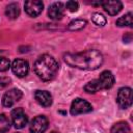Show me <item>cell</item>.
I'll list each match as a JSON object with an SVG mask.
<instances>
[{
    "label": "cell",
    "mask_w": 133,
    "mask_h": 133,
    "mask_svg": "<svg viewBox=\"0 0 133 133\" xmlns=\"http://www.w3.org/2000/svg\"><path fill=\"white\" fill-rule=\"evenodd\" d=\"M64 61L73 68L94 71L103 63V55L98 50H86L80 53H66L63 55Z\"/></svg>",
    "instance_id": "obj_1"
},
{
    "label": "cell",
    "mask_w": 133,
    "mask_h": 133,
    "mask_svg": "<svg viewBox=\"0 0 133 133\" xmlns=\"http://www.w3.org/2000/svg\"><path fill=\"white\" fill-rule=\"evenodd\" d=\"M58 62L54 57L48 54L39 56L34 62L33 70L35 74L43 81H50L54 79L58 72Z\"/></svg>",
    "instance_id": "obj_2"
},
{
    "label": "cell",
    "mask_w": 133,
    "mask_h": 133,
    "mask_svg": "<svg viewBox=\"0 0 133 133\" xmlns=\"http://www.w3.org/2000/svg\"><path fill=\"white\" fill-rule=\"evenodd\" d=\"M132 89L130 87H122L118 89L117 97H116V102L118 106L123 109H127L132 105Z\"/></svg>",
    "instance_id": "obj_3"
},
{
    "label": "cell",
    "mask_w": 133,
    "mask_h": 133,
    "mask_svg": "<svg viewBox=\"0 0 133 133\" xmlns=\"http://www.w3.org/2000/svg\"><path fill=\"white\" fill-rule=\"evenodd\" d=\"M91 110H92V107L87 101H85L83 99H80V98H77L72 102L70 111H71L72 115H78V114H81V113L90 112Z\"/></svg>",
    "instance_id": "obj_4"
},
{
    "label": "cell",
    "mask_w": 133,
    "mask_h": 133,
    "mask_svg": "<svg viewBox=\"0 0 133 133\" xmlns=\"http://www.w3.org/2000/svg\"><path fill=\"white\" fill-rule=\"evenodd\" d=\"M11 121H12V125L15 126V128L17 129H22L24 128L27 123H28V117L26 115V113L24 112V110L22 108H16L11 111Z\"/></svg>",
    "instance_id": "obj_5"
},
{
    "label": "cell",
    "mask_w": 133,
    "mask_h": 133,
    "mask_svg": "<svg viewBox=\"0 0 133 133\" xmlns=\"http://www.w3.org/2000/svg\"><path fill=\"white\" fill-rule=\"evenodd\" d=\"M23 94L18 88H11L6 91L2 97V104L4 107H11L16 102L20 101Z\"/></svg>",
    "instance_id": "obj_6"
},
{
    "label": "cell",
    "mask_w": 133,
    "mask_h": 133,
    "mask_svg": "<svg viewBox=\"0 0 133 133\" xmlns=\"http://www.w3.org/2000/svg\"><path fill=\"white\" fill-rule=\"evenodd\" d=\"M24 7H25V11L28 16L35 18L38 15H41V12L43 11L44 3L39 0H28L25 2Z\"/></svg>",
    "instance_id": "obj_7"
},
{
    "label": "cell",
    "mask_w": 133,
    "mask_h": 133,
    "mask_svg": "<svg viewBox=\"0 0 133 133\" xmlns=\"http://www.w3.org/2000/svg\"><path fill=\"white\" fill-rule=\"evenodd\" d=\"M11 70L14 72V74L20 78L25 77L28 74L29 71V64L27 60L21 59V58H17L12 61L11 63Z\"/></svg>",
    "instance_id": "obj_8"
},
{
    "label": "cell",
    "mask_w": 133,
    "mask_h": 133,
    "mask_svg": "<svg viewBox=\"0 0 133 133\" xmlns=\"http://www.w3.org/2000/svg\"><path fill=\"white\" fill-rule=\"evenodd\" d=\"M48 119L45 115L35 116L30 124V132L31 133H44L48 128Z\"/></svg>",
    "instance_id": "obj_9"
},
{
    "label": "cell",
    "mask_w": 133,
    "mask_h": 133,
    "mask_svg": "<svg viewBox=\"0 0 133 133\" xmlns=\"http://www.w3.org/2000/svg\"><path fill=\"white\" fill-rule=\"evenodd\" d=\"M99 85L100 90L101 89H108L111 88L113 83H114V77L112 75L111 72L109 71H104L100 74V77L98 79H96Z\"/></svg>",
    "instance_id": "obj_10"
},
{
    "label": "cell",
    "mask_w": 133,
    "mask_h": 133,
    "mask_svg": "<svg viewBox=\"0 0 133 133\" xmlns=\"http://www.w3.org/2000/svg\"><path fill=\"white\" fill-rule=\"evenodd\" d=\"M102 6H103L104 10L110 16L117 15L123 8V4L118 0H106V1H103L102 2Z\"/></svg>",
    "instance_id": "obj_11"
},
{
    "label": "cell",
    "mask_w": 133,
    "mask_h": 133,
    "mask_svg": "<svg viewBox=\"0 0 133 133\" xmlns=\"http://www.w3.org/2000/svg\"><path fill=\"white\" fill-rule=\"evenodd\" d=\"M64 15V5L61 2H54L48 8V16L52 20H60Z\"/></svg>",
    "instance_id": "obj_12"
},
{
    "label": "cell",
    "mask_w": 133,
    "mask_h": 133,
    "mask_svg": "<svg viewBox=\"0 0 133 133\" xmlns=\"http://www.w3.org/2000/svg\"><path fill=\"white\" fill-rule=\"evenodd\" d=\"M34 98L36 102L44 107H49L52 105V96L47 90H36L34 94Z\"/></svg>",
    "instance_id": "obj_13"
},
{
    "label": "cell",
    "mask_w": 133,
    "mask_h": 133,
    "mask_svg": "<svg viewBox=\"0 0 133 133\" xmlns=\"http://www.w3.org/2000/svg\"><path fill=\"white\" fill-rule=\"evenodd\" d=\"M5 15L10 20H16L20 16V7L18 3H10L5 9Z\"/></svg>",
    "instance_id": "obj_14"
},
{
    "label": "cell",
    "mask_w": 133,
    "mask_h": 133,
    "mask_svg": "<svg viewBox=\"0 0 133 133\" xmlns=\"http://www.w3.org/2000/svg\"><path fill=\"white\" fill-rule=\"evenodd\" d=\"M116 26L118 27H124V26H129L132 27L133 26V19H132V12H128L124 16H122L121 18H118L115 22Z\"/></svg>",
    "instance_id": "obj_15"
},
{
    "label": "cell",
    "mask_w": 133,
    "mask_h": 133,
    "mask_svg": "<svg viewBox=\"0 0 133 133\" xmlns=\"http://www.w3.org/2000/svg\"><path fill=\"white\" fill-rule=\"evenodd\" d=\"M111 133H130V128L127 123L118 122L112 126Z\"/></svg>",
    "instance_id": "obj_16"
},
{
    "label": "cell",
    "mask_w": 133,
    "mask_h": 133,
    "mask_svg": "<svg viewBox=\"0 0 133 133\" xmlns=\"http://www.w3.org/2000/svg\"><path fill=\"white\" fill-rule=\"evenodd\" d=\"M86 26V21L83 19H76L73 20L72 22H70L68 28L71 31H77V30H81Z\"/></svg>",
    "instance_id": "obj_17"
},
{
    "label": "cell",
    "mask_w": 133,
    "mask_h": 133,
    "mask_svg": "<svg viewBox=\"0 0 133 133\" xmlns=\"http://www.w3.org/2000/svg\"><path fill=\"white\" fill-rule=\"evenodd\" d=\"M10 122L5 114H0V133H6L9 130Z\"/></svg>",
    "instance_id": "obj_18"
},
{
    "label": "cell",
    "mask_w": 133,
    "mask_h": 133,
    "mask_svg": "<svg viewBox=\"0 0 133 133\" xmlns=\"http://www.w3.org/2000/svg\"><path fill=\"white\" fill-rule=\"evenodd\" d=\"M91 20H92V22L96 24V25H98V26H105L106 25V18L102 15V14H100V12H95V14H92V16H91Z\"/></svg>",
    "instance_id": "obj_19"
},
{
    "label": "cell",
    "mask_w": 133,
    "mask_h": 133,
    "mask_svg": "<svg viewBox=\"0 0 133 133\" xmlns=\"http://www.w3.org/2000/svg\"><path fill=\"white\" fill-rule=\"evenodd\" d=\"M84 90H85L86 92H88V94H95V92L99 91L100 88H99V85H98L97 80L95 79V80L89 81V82L84 86Z\"/></svg>",
    "instance_id": "obj_20"
},
{
    "label": "cell",
    "mask_w": 133,
    "mask_h": 133,
    "mask_svg": "<svg viewBox=\"0 0 133 133\" xmlns=\"http://www.w3.org/2000/svg\"><path fill=\"white\" fill-rule=\"evenodd\" d=\"M10 66L9 60L5 57L0 56V72H6Z\"/></svg>",
    "instance_id": "obj_21"
},
{
    "label": "cell",
    "mask_w": 133,
    "mask_h": 133,
    "mask_svg": "<svg viewBox=\"0 0 133 133\" xmlns=\"http://www.w3.org/2000/svg\"><path fill=\"white\" fill-rule=\"evenodd\" d=\"M65 7L68 8V10H70L71 12H75L78 10L79 8V3L77 1H68L66 4H65Z\"/></svg>",
    "instance_id": "obj_22"
},
{
    "label": "cell",
    "mask_w": 133,
    "mask_h": 133,
    "mask_svg": "<svg viewBox=\"0 0 133 133\" xmlns=\"http://www.w3.org/2000/svg\"><path fill=\"white\" fill-rule=\"evenodd\" d=\"M10 78L9 77H5V76H2L0 77V89L2 88H5L6 86H8L10 84Z\"/></svg>",
    "instance_id": "obj_23"
},
{
    "label": "cell",
    "mask_w": 133,
    "mask_h": 133,
    "mask_svg": "<svg viewBox=\"0 0 133 133\" xmlns=\"http://www.w3.org/2000/svg\"><path fill=\"white\" fill-rule=\"evenodd\" d=\"M131 39H132V34H131L130 32H128V33H126V34L124 35V41H125L126 43L131 42Z\"/></svg>",
    "instance_id": "obj_24"
},
{
    "label": "cell",
    "mask_w": 133,
    "mask_h": 133,
    "mask_svg": "<svg viewBox=\"0 0 133 133\" xmlns=\"http://www.w3.org/2000/svg\"><path fill=\"white\" fill-rule=\"evenodd\" d=\"M51 133H58V132H56V131H53V132H51Z\"/></svg>",
    "instance_id": "obj_25"
},
{
    "label": "cell",
    "mask_w": 133,
    "mask_h": 133,
    "mask_svg": "<svg viewBox=\"0 0 133 133\" xmlns=\"http://www.w3.org/2000/svg\"><path fill=\"white\" fill-rule=\"evenodd\" d=\"M15 133H19V132H15Z\"/></svg>",
    "instance_id": "obj_26"
}]
</instances>
